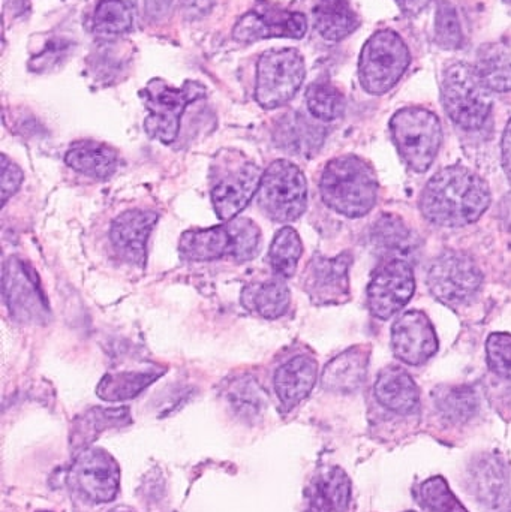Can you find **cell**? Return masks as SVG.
I'll return each mask as SVG.
<instances>
[{"mask_svg": "<svg viewBox=\"0 0 511 512\" xmlns=\"http://www.w3.org/2000/svg\"><path fill=\"white\" fill-rule=\"evenodd\" d=\"M491 200V189L479 174L462 165H452L426 183L419 207L431 224L461 228L479 221Z\"/></svg>", "mask_w": 511, "mask_h": 512, "instance_id": "cell-1", "label": "cell"}, {"mask_svg": "<svg viewBox=\"0 0 511 512\" xmlns=\"http://www.w3.org/2000/svg\"><path fill=\"white\" fill-rule=\"evenodd\" d=\"M369 349L354 346L333 358L323 372V387L333 393L348 394L359 390L368 373Z\"/></svg>", "mask_w": 511, "mask_h": 512, "instance_id": "cell-22", "label": "cell"}, {"mask_svg": "<svg viewBox=\"0 0 511 512\" xmlns=\"http://www.w3.org/2000/svg\"><path fill=\"white\" fill-rule=\"evenodd\" d=\"M179 254L185 261L207 262L236 256V239L231 222L218 227L191 230L183 234L179 243Z\"/></svg>", "mask_w": 511, "mask_h": 512, "instance_id": "cell-20", "label": "cell"}, {"mask_svg": "<svg viewBox=\"0 0 511 512\" xmlns=\"http://www.w3.org/2000/svg\"><path fill=\"white\" fill-rule=\"evenodd\" d=\"M231 406L242 417L252 418L266 406V396L254 381H240L228 393Z\"/></svg>", "mask_w": 511, "mask_h": 512, "instance_id": "cell-36", "label": "cell"}, {"mask_svg": "<svg viewBox=\"0 0 511 512\" xmlns=\"http://www.w3.org/2000/svg\"><path fill=\"white\" fill-rule=\"evenodd\" d=\"M140 96L149 111L144 120V131L152 140L171 144L179 135L186 108L206 96V87L191 80L185 81L182 87H173L167 81L155 78L141 90Z\"/></svg>", "mask_w": 511, "mask_h": 512, "instance_id": "cell-5", "label": "cell"}, {"mask_svg": "<svg viewBox=\"0 0 511 512\" xmlns=\"http://www.w3.org/2000/svg\"><path fill=\"white\" fill-rule=\"evenodd\" d=\"M423 507L431 512H470L456 498L443 477H432L426 480L419 489Z\"/></svg>", "mask_w": 511, "mask_h": 512, "instance_id": "cell-35", "label": "cell"}, {"mask_svg": "<svg viewBox=\"0 0 511 512\" xmlns=\"http://www.w3.org/2000/svg\"><path fill=\"white\" fill-rule=\"evenodd\" d=\"M410 62V50L404 39L393 30H378L360 53V84L371 95H384L404 77Z\"/></svg>", "mask_w": 511, "mask_h": 512, "instance_id": "cell-7", "label": "cell"}, {"mask_svg": "<svg viewBox=\"0 0 511 512\" xmlns=\"http://www.w3.org/2000/svg\"><path fill=\"white\" fill-rule=\"evenodd\" d=\"M306 512H348L351 480L339 466L320 469L305 493Z\"/></svg>", "mask_w": 511, "mask_h": 512, "instance_id": "cell-19", "label": "cell"}, {"mask_svg": "<svg viewBox=\"0 0 511 512\" xmlns=\"http://www.w3.org/2000/svg\"><path fill=\"white\" fill-rule=\"evenodd\" d=\"M511 511V510H510Z\"/></svg>", "mask_w": 511, "mask_h": 512, "instance_id": "cell-47", "label": "cell"}, {"mask_svg": "<svg viewBox=\"0 0 511 512\" xmlns=\"http://www.w3.org/2000/svg\"><path fill=\"white\" fill-rule=\"evenodd\" d=\"M308 32V20L302 12L288 11L272 3L258 2L243 14L233 29V39L242 44L261 39H302Z\"/></svg>", "mask_w": 511, "mask_h": 512, "instance_id": "cell-13", "label": "cell"}, {"mask_svg": "<svg viewBox=\"0 0 511 512\" xmlns=\"http://www.w3.org/2000/svg\"><path fill=\"white\" fill-rule=\"evenodd\" d=\"M131 414L128 408H93L84 412L74 421L71 432V447L74 453H81L93 444L102 432L114 427L131 424ZM75 454V456H77Z\"/></svg>", "mask_w": 511, "mask_h": 512, "instance_id": "cell-25", "label": "cell"}, {"mask_svg": "<svg viewBox=\"0 0 511 512\" xmlns=\"http://www.w3.org/2000/svg\"><path fill=\"white\" fill-rule=\"evenodd\" d=\"M68 483L84 501L107 504L119 493L120 468L107 451L87 448L75 456Z\"/></svg>", "mask_w": 511, "mask_h": 512, "instance_id": "cell-11", "label": "cell"}, {"mask_svg": "<svg viewBox=\"0 0 511 512\" xmlns=\"http://www.w3.org/2000/svg\"><path fill=\"white\" fill-rule=\"evenodd\" d=\"M324 129L306 119L303 114L291 113L282 117L276 126L275 143L281 150L296 156H311L320 150Z\"/></svg>", "mask_w": 511, "mask_h": 512, "instance_id": "cell-24", "label": "cell"}, {"mask_svg": "<svg viewBox=\"0 0 511 512\" xmlns=\"http://www.w3.org/2000/svg\"><path fill=\"white\" fill-rule=\"evenodd\" d=\"M156 224L158 215L152 210H128L117 216L110 228V242L116 254L129 264L143 267L147 243Z\"/></svg>", "mask_w": 511, "mask_h": 512, "instance_id": "cell-17", "label": "cell"}, {"mask_svg": "<svg viewBox=\"0 0 511 512\" xmlns=\"http://www.w3.org/2000/svg\"><path fill=\"white\" fill-rule=\"evenodd\" d=\"M162 372L152 370H140V372H117L107 373L96 387V394L99 399L105 402H125L134 399L138 394L143 393L147 387L161 378Z\"/></svg>", "mask_w": 511, "mask_h": 512, "instance_id": "cell-30", "label": "cell"}, {"mask_svg": "<svg viewBox=\"0 0 511 512\" xmlns=\"http://www.w3.org/2000/svg\"><path fill=\"white\" fill-rule=\"evenodd\" d=\"M477 74L491 92L511 90V39L483 45L477 53Z\"/></svg>", "mask_w": 511, "mask_h": 512, "instance_id": "cell-27", "label": "cell"}, {"mask_svg": "<svg viewBox=\"0 0 511 512\" xmlns=\"http://www.w3.org/2000/svg\"><path fill=\"white\" fill-rule=\"evenodd\" d=\"M501 152H503V168L507 180L511 185V119L504 129L503 143H501Z\"/></svg>", "mask_w": 511, "mask_h": 512, "instance_id": "cell-40", "label": "cell"}, {"mask_svg": "<svg viewBox=\"0 0 511 512\" xmlns=\"http://www.w3.org/2000/svg\"><path fill=\"white\" fill-rule=\"evenodd\" d=\"M353 258L341 254L335 258L315 255L303 273V289L312 303L329 306L350 298V267Z\"/></svg>", "mask_w": 511, "mask_h": 512, "instance_id": "cell-15", "label": "cell"}, {"mask_svg": "<svg viewBox=\"0 0 511 512\" xmlns=\"http://www.w3.org/2000/svg\"><path fill=\"white\" fill-rule=\"evenodd\" d=\"M306 104L312 117L321 122H333L345 113V98L341 90L324 81H317L308 87Z\"/></svg>", "mask_w": 511, "mask_h": 512, "instance_id": "cell-33", "label": "cell"}, {"mask_svg": "<svg viewBox=\"0 0 511 512\" xmlns=\"http://www.w3.org/2000/svg\"><path fill=\"white\" fill-rule=\"evenodd\" d=\"M263 171L239 152H222L210 173V197L216 216L233 221L258 194Z\"/></svg>", "mask_w": 511, "mask_h": 512, "instance_id": "cell-3", "label": "cell"}, {"mask_svg": "<svg viewBox=\"0 0 511 512\" xmlns=\"http://www.w3.org/2000/svg\"><path fill=\"white\" fill-rule=\"evenodd\" d=\"M438 336L426 313L410 310L396 319L392 327L395 357L410 366H422L438 352Z\"/></svg>", "mask_w": 511, "mask_h": 512, "instance_id": "cell-16", "label": "cell"}, {"mask_svg": "<svg viewBox=\"0 0 511 512\" xmlns=\"http://www.w3.org/2000/svg\"><path fill=\"white\" fill-rule=\"evenodd\" d=\"M3 295L17 321L39 324L50 313L35 271L15 256L3 265Z\"/></svg>", "mask_w": 511, "mask_h": 512, "instance_id": "cell-14", "label": "cell"}, {"mask_svg": "<svg viewBox=\"0 0 511 512\" xmlns=\"http://www.w3.org/2000/svg\"><path fill=\"white\" fill-rule=\"evenodd\" d=\"M110 512H134V511L128 510V508H114V510H111Z\"/></svg>", "mask_w": 511, "mask_h": 512, "instance_id": "cell-43", "label": "cell"}, {"mask_svg": "<svg viewBox=\"0 0 511 512\" xmlns=\"http://www.w3.org/2000/svg\"><path fill=\"white\" fill-rule=\"evenodd\" d=\"M69 168L96 180H107L119 170L120 155L116 149L98 141H78L66 152Z\"/></svg>", "mask_w": 511, "mask_h": 512, "instance_id": "cell-23", "label": "cell"}, {"mask_svg": "<svg viewBox=\"0 0 511 512\" xmlns=\"http://www.w3.org/2000/svg\"><path fill=\"white\" fill-rule=\"evenodd\" d=\"M314 24L324 39L339 42L356 32L360 20L348 0H320L314 8Z\"/></svg>", "mask_w": 511, "mask_h": 512, "instance_id": "cell-28", "label": "cell"}, {"mask_svg": "<svg viewBox=\"0 0 511 512\" xmlns=\"http://www.w3.org/2000/svg\"><path fill=\"white\" fill-rule=\"evenodd\" d=\"M510 5H511V0H510Z\"/></svg>", "mask_w": 511, "mask_h": 512, "instance_id": "cell-46", "label": "cell"}, {"mask_svg": "<svg viewBox=\"0 0 511 512\" xmlns=\"http://www.w3.org/2000/svg\"><path fill=\"white\" fill-rule=\"evenodd\" d=\"M435 405L444 418L452 423H465L476 415L479 409L476 393L470 387H452L440 391Z\"/></svg>", "mask_w": 511, "mask_h": 512, "instance_id": "cell-34", "label": "cell"}, {"mask_svg": "<svg viewBox=\"0 0 511 512\" xmlns=\"http://www.w3.org/2000/svg\"><path fill=\"white\" fill-rule=\"evenodd\" d=\"M318 363L311 355L300 354L278 367L273 378L276 396L285 412L293 411L314 390Z\"/></svg>", "mask_w": 511, "mask_h": 512, "instance_id": "cell-18", "label": "cell"}, {"mask_svg": "<svg viewBox=\"0 0 511 512\" xmlns=\"http://www.w3.org/2000/svg\"><path fill=\"white\" fill-rule=\"evenodd\" d=\"M441 99L447 116L467 131L483 128L491 114V90L468 63H455L444 71Z\"/></svg>", "mask_w": 511, "mask_h": 512, "instance_id": "cell-6", "label": "cell"}, {"mask_svg": "<svg viewBox=\"0 0 511 512\" xmlns=\"http://www.w3.org/2000/svg\"><path fill=\"white\" fill-rule=\"evenodd\" d=\"M471 481L477 498L482 504L491 507L500 505L509 489L506 468L495 457H485L476 463L473 466Z\"/></svg>", "mask_w": 511, "mask_h": 512, "instance_id": "cell-31", "label": "cell"}, {"mask_svg": "<svg viewBox=\"0 0 511 512\" xmlns=\"http://www.w3.org/2000/svg\"><path fill=\"white\" fill-rule=\"evenodd\" d=\"M408 512H414V511H408Z\"/></svg>", "mask_w": 511, "mask_h": 512, "instance_id": "cell-45", "label": "cell"}, {"mask_svg": "<svg viewBox=\"0 0 511 512\" xmlns=\"http://www.w3.org/2000/svg\"><path fill=\"white\" fill-rule=\"evenodd\" d=\"M482 283V270L473 256L465 252H443L429 267V291L440 303L452 309L470 304Z\"/></svg>", "mask_w": 511, "mask_h": 512, "instance_id": "cell-10", "label": "cell"}, {"mask_svg": "<svg viewBox=\"0 0 511 512\" xmlns=\"http://www.w3.org/2000/svg\"><path fill=\"white\" fill-rule=\"evenodd\" d=\"M261 212L278 224L297 221L308 207V182L293 162L279 159L269 165L257 194Z\"/></svg>", "mask_w": 511, "mask_h": 512, "instance_id": "cell-8", "label": "cell"}, {"mask_svg": "<svg viewBox=\"0 0 511 512\" xmlns=\"http://www.w3.org/2000/svg\"><path fill=\"white\" fill-rule=\"evenodd\" d=\"M378 403L399 415L413 414L420 405V390L410 373L389 366L378 375L374 387Z\"/></svg>", "mask_w": 511, "mask_h": 512, "instance_id": "cell-21", "label": "cell"}, {"mask_svg": "<svg viewBox=\"0 0 511 512\" xmlns=\"http://www.w3.org/2000/svg\"><path fill=\"white\" fill-rule=\"evenodd\" d=\"M435 33H437L438 44L446 50H455L462 45V29L458 14L446 0L438 6Z\"/></svg>", "mask_w": 511, "mask_h": 512, "instance_id": "cell-37", "label": "cell"}, {"mask_svg": "<svg viewBox=\"0 0 511 512\" xmlns=\"http://www.w3.org/2000/svg\"><path fill=\"white\" fill-rule=\"evenodd\" d=\"M393 143L402 161L417 174L434 164L443 141V128L437 114L422 107L402 108L390 120Z\"/></svg>", "mask_w": 511, "mask_h": 512, "instance_id": "cell-4", "label": "cell"}, {"mask_svg": "<svg viewBox=\"0 0 511 512\" xmlns=\"http://www.w3.org/2000/svg\"><path fill=\"white\" fill-rule=\"evenodd\" d=\"M185 2V11L191 12V14H195V12H209V9L212 8V5H207L209 0H183Z\"/></svg>", "mask_w": 511, "mask_h": 512, "instance_id": "cell-42", "label": "cell"}, {"mask_svg": "<svg viewBox=\"0 0 511 512\" xmlns=\"http://www.w3.org/2000/svg\"><path fill=\"white\" fill-rule=\"evenodd\" d=\"M416 291V277L407 259L390 258L375 270L368 286L369 312L375 318H392L401 312Z\"/></svg>", "mask_w": 511, "mask_h": 512, "instance_id": "cell-12", "label": "cell"}, {"mask_svg": "<svg viewBox=\"0 0 511 512\" xmlns=\"http://www.w3.org/2000/svg\"><path fill=\"white\" fill-rule=\"evenodd\" d=\"M398 3L399 8L407 14H417L422 11L431 0H395Z\"/></svg>", "mask_w": 511, "mask_h": 512, "instance_id": "cell-41", "label": "cell"}, {"mask_svg": "<svg viewBox=\"0 0 511 512\" xmlns=\"http://www.w3.org/2000/svg\"><path fill=\"white\" fill-rule=\"evenodd\" d=\"M137 0H99L93 14L92 30L98 38L114 39L134 26Z\"/></svg>", "mask_w": 511, "mask_h": 512, "instance_id": "cell-29", "label": "cell"}, {"mask_svg": "<svg viewBox=\"0 0 511 512\" xmlns=\"http://www.w3.org/2000/svg\"><path fill=\"white\" fill-rule=\"evenodd\" d=\"M489 369L501 378L511 379V334L494 333L486 342Z\"/></svg>", "mask_w": 511, "mask_h": 512, "instance_id": "cell-38", "label": "cell"}, {"mask_svg": "<svg viewBox=\"0 0 511 512\" xmlns=\"http://www.w3.org/2000/svg\"><path fill=\"white\" fill-rule=\"evenodd\" d=\"M41 512H48V511H41Z\"/></svg>", "mask_w": 511, "mask_h": 512, "instance_id": "cell-44", "label": "cell"}, {"mask_svg": "<svg viewBox=\"0 0 511 512\" xmlns=\"http://www.w3.org/2000/svg\"><path fill=\"white\" fill-rule=\"evenodd\" d=\"M24 174L18 165L9 161L6 155L2 156V203L5 206L6 201L20 189L23 183Z\"/></svg>", "mask_w": 511, "mask_h": 512, "instance_id": "cell-39", "label": "cell"}, {"mask_svg": "<svg viewBox=\"0 0 511 512\" xmlns=\"http://www.w3.org/2000/svg\"><path fill=\"white\" fill-rule=\"evenodd\" d=\"M377 173L371 164L356 155L332 159L320 180L321 198L333 212L347 218H363L378 200Z\"/></svg>", "mask_w": 511, "mask_h": 512, "instance_id": "cell-2", "label": "cell"}, {"mask_svg": "<svg viewBox=\"0 0 511 512\" xmlns=\"http://www.w3.org/2000/svg\"><path fill=\"white\" fill-rule=\"evenodd\" d=\"M305 60L294 48H279L261 54L257 62L255 101L264 110L284 107L303 86Z\"/></svg>", "mask_w": 511, "mask_h": 512, "instance_id": "cell-9", "label": "cell"}, {"mask_svg": "<svg viewBox=\"0 0 511 512\" xmlns=\"http://www.w3.org/2000/svg\"><path fill=\"white\" fill-rule=\"evenodd\" d=\"M302 254V239L294 228L284 227L278 231L269 251L270 265L276 276L282 279L293 277Z\"/></svg>", "mask_w": 511, "mask_h": 512, "instance_id": "cell-32", "label": "cell"}, {"mask_svg": "<svg viewBox=\"0 0 511 512\" xmlns=\"http://www.w3.org/2000/svg\"><path fill=\"white\" fill-rule=\"evenodd\" d=\"M242 303L246 309L267 319L281 318L291 303V292L285 279L273 277L264 282L251 283L242 292Z\"/></svg>", "mask_w": 511, "mask_h": 512, "instance_id": "cell-26", "label": "cell"}]
</instances>
